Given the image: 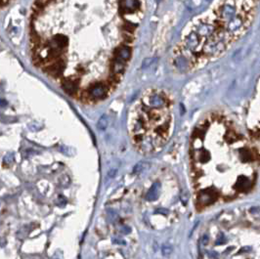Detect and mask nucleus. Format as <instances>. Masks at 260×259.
<instances>
[{
  "instance_id": "obj_13",
  "label": "nucleus",
  "mask_w": 260,
  "mask_h": 259,
  "mask_svg": "<svg viewBox=\"0 0 260 259\" xmlns=\"http://www.w3.org/2000/svg\"><path fill=\"white\" fill-rule=\"evenodd\" d=\"M11 1L12 0H0V7H3V6L7 5V4Z\"/></svg>"
},
{
  "instance_id": "obj_15",
  "label": "nucleus",
  "mask_w": 260,
  "mask_h": 259,
  "mask_svg": "<svg viewBox=\"0 0 260 259\" xmlns=\"http://www.w3.org/2000/svg\"><path fill=\"white\" fill-rule=\"evenodd\" d=\"M121 232H122L123 234H129V233H130V228H129V227H123V228L121 229Z\"/></svg>"
},
{
  "instance_id": "obj_14",
  "label": "nucleus",
  "mask_w": 260,
  "mask_h": 259,
  "mask_svg": "<svg viewBox=\"0 0 260 259\" xmlns=\"http://www.w3.org/2000/svg\"><path fill=\"white\" fill-rule=\"evenodd\" d=\"M202 244L203 246H206V244H207L208 243V236H206V235H204V236L202 237Z\"/></svg>"
},
{
  "instance_id": "obj_9",
  "label": "nucleus",
  "mask_w": 260,
  "mask_h": 259,
  "mask_svg": "<svg viewBox=\"0 0 260 259\" xmlns=\"http://www.w3.org/2000/svg\"><path fill=\"white\" fill-rule=\"evenodd\" d=\"M207 255L209 256L210 258H212V259L219 258V254H218V252H216V251H208V252H207Z\"/></svg>"
},
{
  "instance_id": "obj_2",
  "label": "nucleus",
  "mask_w": 260,
  "mask_h": 259,
  "mask_svg": "<svg viewBox=\"0 0 260 259\" xmlns=\"http://www.w3.org/2000/svg\"><path fill=\"white\" fill-rule=\"evenodd\" d=\"M257 7L258 0H216L184 27L171 54L174 69L190 73L221 57L248 31Z\"/></svg>"
},
{
  "instance_id": "obj_10",
  "label": "nucleus",
  "mask_w": 260,
  "mask_h": 259,
  "mask_svg": "<svg viewBox=\"0 0 260 259\" xmlns=\"http://www.w3.org/2000/svg\"><path fill=\"white\" fill-rule=\"evenodd\" d=\"M117 172H118V169H117V168H114H114H113V169H111V170L109 171V173H108V174H109L108 176H109L110 178H113V177H114V176H115V174H117Z\"/></svg>"
},
{
  "instance_id": "obj_12",
  "label": "nucleus",
  "mask_w": 260,
  "mask_h": 259,
  "mask_svg": "<svg viewBox=\"0 0 260 259\" xmlns=\"http://www.w3.org/2000/svg\"><path fill=\"white\" fill-rule=\"evenodd\" d=\"M156 213H161V214H167L168 213V210L165 209V208H159L156 211Z\"/></svg>"
},
{
  "instance_id": "obj_4",
  "label": "nucleus",
  "mask_w": 260,
  "mask_h": 259,
  "mask_svg": "<svg viewBox=\"0 0 260 259\" xmlns=\"http://www.w3.org/2000/svg\"><path fill=\"white\" fill-rule=\"evenodd\" d=\"M160 182H156L153 184V186L150 188V190L148 191L147 195H146V200H156L157 197H159L160 195Z\"/></svg>"
},
{
  "instance_id": "obj_16",
  "label": "nucleus",
  "mask_w": 260,
  "mask_h": 259,
  "mask_svg": "<svg viewBox=\"0 0 260 259\" xmlns=\"http://www.w3.org/2000/svg\"><path fill=\"white\" fill-rule=\"evenodd\" d=\"M250 249H251V247H244V248H241V250H240V253H243L244 251H248V250H250Z\"/></svg>"
},
{
  "instance_id": "obj_7",
  "label": "nucleus",
  "mask_w": 260,
  "mask_h": 259,
  "mask_svg": "<svg viewBox=\"0 0 260 259\" xmlns=\"http://www.w3.org/2000/svg\"><path fill=\"white\" fill-rule=\"evenodd\" d=\"M107 126H108V120H107V117L106 116L101 117V119L98 122V127L101 130H104L107 128Z\"/></svg>"
},
{
  "instance_id": "obj_8",
  "label": "nucleus",
  "mask_w": 260,
  "mask_h": 259,
  "mask_svg": "<svg viewBox=\"0 0 260 259\" xmlns=\"http://www.w3.org/2000/svg\"><path fill=\"white\" fill-rule=\"evenodd\" d=\"M66 204H67V200L65 199L63 196H60L58 197V204L60 206H65V205H66Z\"/></svg>"
},
{
  "instance_id": "obj_3",
  "label": "nucleus",
  "mask_w": 260,
  "mask_h": 259,
  "mask_svg": "<svg viewBox=\"0 0 260 259\" xmlns=\"http://www.w3.org/2000/svg\"><path fill=\"white\" fill-rule=\"evenodd\" d=\"M172 100L162 89H148L128 112V129L133 144L144 154L165 144L172 128Z\"/></svg>"
},
{
  "instance_id": "obj_5",
  "label": "nucleus",
  "mask_w": 260,
  "mask_h": 259,
  "mask_svg": "<svg viewBox=\"0 0 260 259\" xmlns=\"http://www.w3.org/2000/svg\"><path fill=\"white\" fill-rule=\"evenodd\" d=\"M149 165H150V164H149L148 162H144V161L139 162V163L136 164L135 166H134V168H133V173H134V174L141 173L143 170H145L146 168H148Z\"/></svg>"
},
{
  "instance_id": "obj_1",
  "label": "nucleus",
  "mask_w": 260,
  "mask_h": 259,
  "mask_svg": "<svg viewBox=\"0 0 260 259\" xmlns=\"http://www.w3.org/2000/svg\"><path fill=\"white\" fill-rule=\"evenodd\" d=\"M144 11L145 0H34L32 63L76 100L104 101L129 67Z\"/></svg>"
},
{
  "instance_id": "obj_6",
  "label": "nucleus",
  "mask_w": 260,
  "mask_h": 259,
  "mask_svg": "<svg viewBox=\"0 0 260 259\" xmlns=\"http://www.w3.org/2000/svg\"><path fill=\"white\" fill-rule=\"evenodd\" d=\"M173 252V247L169 243H164L161 247V253L163 256H169Z\"/></svg>"
},
{
  "instance_id": "obj_11",
  "label": "nucleus",
  "mask_w": 260,
  "mask_h": 259,
  "mask_svg": "<svg viewBox=\"0 0 260 259\" xmlns=\"http://www.w3.org/2000/svg\"><path fill=\"white\" fill-rule=\"evenodd\" d=\"M225 242V237H224V235H220V237L218 238V239L216 241V244H221V243H223Z\"/></svg>"
}]
</instances>
